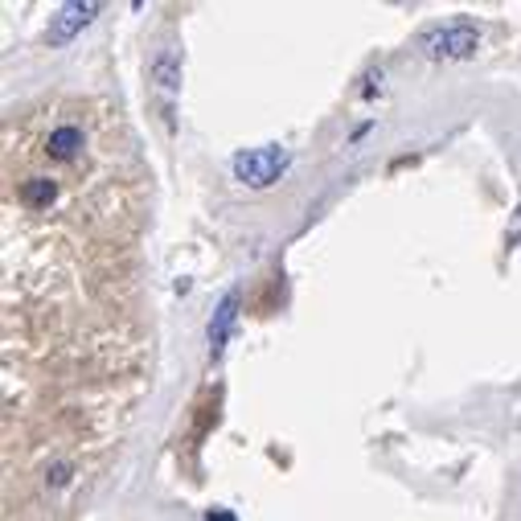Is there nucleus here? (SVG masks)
<instances>
[{"label": "nucleus", "mask_w": 521, "mask_h": 521, "mask_svg": "<svg viewBox=\"0 0 521 521\" xmlns=\"http://www.w3.org/2000/svg\"><path fill=\"white\" fill-rule=\"evenodd\" d=\"M423 53L435 62H456V58H472L480 50V29L472 21H451V25L427 29L423 33Z\"/></svg>", "instance_id": "f257e3e1"}, {"label": "nucleus", "mask_w": 521, "mask_h": 521, "mask_svg": "<svg viewBox=\"0 0 521 521\" xmlns=\"http://www.w3.org/2000/svg\"><path fill=\"white\" fill-rule=\"evenodd\" d=\"M288 148L279 144H263V148H247L234 156V177L251 189H267L283 177V168H288Z\"/></svg>", "instance_id": "f03ea898"}, {"label": "nucleus", "mask_w": 521, "mask_h": 521, "mask_svg": "<svg viewBox=\"0 0 521 521\" xmlns=\"http://www.w3.org/2000/svg\"><path fill=\"white\" fill-rule=\"evenodd\" d=\"M99 9H103L99 0H66V5H58V13L50 17V29H45V42L50 45L74 42V37L99 17Z\"/></svg>", "instance_id": "7ed1b4c3"}, {"label": "nucleus", "mask_w": 521, "mask_h": 521, "mask_svg": "<svg viewBox=\"0 0 521 521\" xmlns=\"http://www.w3.org/2000/svg\"><path fill=\"white\" fill-rule=\"evenodd\" d=\"M234 320H239V292H226V296H222V304H218V312H213V320H210V354L213 357L226 349Z\"/></svg>", "instance_id": "20e7f679"}, {"label": "nucleus", "mask_w": 521, "mask_h": 521, "mask_svg": "<svg viewBox=\"0 0 521 521\" xmlns=\"http://www.w3.org/2000/svg\"><path fill=\"white\" fill-rule=\"evenodd\" d=\"M148 79L156 82L160 95H173L181 87V53L177 50H160L148 66Z\"/></svg>", "instance_id": "39448f33"}, {"label": "nucleus", "mask_w": 521, "mask_h": 521, "mask_svg": "<svg viewBox=\"0 0 521 521\" xmlns=\"http://www.w3.org/2000/svg\"><path fill=\"white\" fill-rule=\"evenodd\" d=\"M82 148V132L74 124H62V128H53L50 140H45V152H50L53 160H74Z\"/></svg>", "instance_id": "423d86ee"}, {"label": "nucleus", "mask_w": 521, "mask_h": 521, "mask_svg": "<svg viewBox=\"0 0 521 521\" xmlns=\"http://www.w3.org/2000/svg\"><path fill=\"white\" fill-rule=\"evenodd\" d=\"M53 197H58V185L50 177H29L21 185V205H29V210H50Z\"/></svg>", "instance_id": "0eeeda50"}]
</instances>
